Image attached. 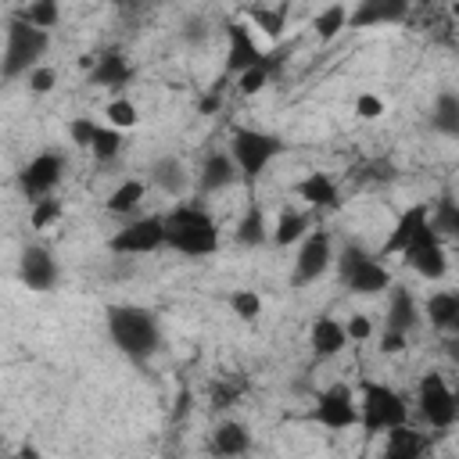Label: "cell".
I'll list each match as a JSON object with an SVG mask.
<instances>
[{
	"label": "cell",
	"mask_w": 459,
	"mask_h": 459,
	"mask_svg": "<svg viewBox=\"0 0 459 459\" xmlns=\"http://www.w3.org/2000/svg\"><path fill=\"white\" fill-rule=\"evenodd\" d=\"M237 176H240V172H237V161L230 158V151H212V154L204 158V165H201L197 186H201V194H219V190L233 186Z\"/></svg>",
	"instance_id": "cell-19"
},
{
	"label": "cell",
	"mask_w": 459,
	"mask_h": 459,
	"mask_svg": "<svg viewBox=\"0 0 459 459\" xmlns=\"http://www.w3.org/2000/svg\"><path fill=\"white\" fill-rule=\"evenodd\" d=\"M305 237H308V215L298 212V208H283V212L276 215V222H273V233H269V240L280 244V247L298 244V240H305Z\"/></svg>",
	"instance_id": "cell-28"
},
{
	"label": "cell",
	"mask_w": 459,
	"mask_h": 459,
	"mask_svg": "<svg viewBox=\"0 0 459 459\" xmlns=\"http://www.w3.org/2000/svg\"><path fill=\"white\" fill-rule=\"evenodd\" d=\"M18 459H39L36 445H22V448H18Z\"/></svg>",
	"instance_id": "cell-46"
},
{
	"label": "cell",
	"mask_w": 459,
	"mask_h": 459,
	"mask_svg": "<svg viewBox=\"0 0 459 459\" xmlns=\"http://www.w3.org/2000/svg\"><path fill=\"white\" fill-rule=\"evenodd\" d=\"M247 18H251L269 39H280L283 29H287V7H283V4H280V7H251Z\"/></svg>",
	"instance_id": "cell-32"
},
{
	"label": "cell",
	"mask_w": 459,
	"mask_h": 459,
	"mask_svg": "<svg viewBox=\"0 0 459 459\" xmlns=\"http://www.w3.org/2000/svg\"><path fill=\"white\" fill-rule=\"evenodd\" d=\"M226 39H230V50H226V72L244 75L247 68H258V65H262L265 50L255 43V36H251V29H247L244 22H230Z\"/></svg>",
	"instance_id": "cell-14"
},
{
	"label": "cell",
	"mask_w": 459,
	"mask_h": 459,
	"mask_svg": "<svg viewBox=\"0 0 459 459\" xmlns=\"http://www.w3.org/2000/svg\"><path fill=\"white\" fill-rule=\"evenodd\" d=\"M57 262L50 258V251L47 247H39V244H29L25 251H22V262H18V280L29 287V290H50L54 283H57Z\"/></svg>",
	"instance_id": "cell-15"
},
{
	"label": "cell",
	"mask_w": 459,
	"mask_h": 459,
	"mask_svg": "<svg viewBox=\"0 0 459 459\" xmlns=\"http://www.w3.org/2000/svg\"><path fill=\"white\" fill-rule=\"evenodd\" d=\"M230 308H233V316H237V319L255 323V319L262 316V298H258V290L240 287V290H233V294H230Z\"/></svg>",
	"instance_id": "cell-35"
},
{
	"label": "cell",
	"mask_w": 459,
	"mask_h": 459,
	"mask_svg": "<svg viewBox=\"0 0 459 459\" xmlns=\"http://www.w3.org/2000/svg\"><path fill=\"white\" fill-rule=\"evenodd\" d=\"M409 420V405L405 398L387 387V384H373L366 380L362 384V394H359V423L366 434H387L394 427H402Z\"/></svg>",
	"instance_id": "cell-6"
},
{
	"label": "cell",
	"mask_w": 459,
	"mask_h": 459,
	"mask_svg": "<svg viewBox=\"0 0 459 459\" xmlns=\"http://www.w3.org/2000/svg\"><path fill=\"white\" fill-rule=\"evenodd\" d=\"M394 172H398V169H394L387 158H377V161L362 165L359 179H369V183H391V179H394Z\"/></svg>",
	"instance_id": "cell-40"
},
{
	"label": "cell",
	"mask_w": 459,
	"mask_h": 459,
	"mask_svg": "<svg viewBox=\"0 0 459 459\" xmlns=\"http://www.w3.org/2000/svg\"><path fill=\"white\" fill-rule=\"evenodd\" d=\"M405 265L412 269V273H420L423 280H445V273H448V255H445V244H441V237L427 226L409 247H405Z\"/></svg>",
	"instance_id": "cell-13"
},
{
	"label": "cell",
	"mask_w": 459,
	"mask_h": 459,
	"mask_svg": "<svg viewBox=\"0 0 459 459\" xmlns=\"http://www.w3.org/2000/svg\"><path fill=\"white\" fill-rule=\"evenodd\" d=\"M140 201H143V183H140V179H122V183L108 194L104 208H108L111 215H133V212L140 208Z\"/></svg>",
	"instance_id": "cell-29"
},
{
	"label": "cell",
	"mask_w": 459,
	"mask_h": 459,
	"mask_svg": "<svg viewBox=\"0 0 459 459\" xmlns=\"http://www.w3.org/2000/svg\"><path fill=\"white\" fill-rule=\"evenodd\" d=\"M29 25H36V29H43V32H50L57 22H61V7H57V0H32L29 7H22L18 11Z\"/></svg>",
	"instance_id": "cell-31"
},
{
	"label": "cell",
	"mask_w": 459,
	"mask_h": 459,
	"mask_svg": "<svg viewBox=\"0 0 459 459\" xmlns=\"http://www.w3.org/2000/svg\"><path fill=\"white\" fill-rule=\"evenodd\" d=\"M133 79V65L122 50H104L93 57V68H90V86H100V90H122L126 82Z\"/></svg>",
	"instance_id": "cell-18"
},
{
	"label": "cell",
	"mask_w": 459,
	"mask_h": 459,
	"mask_svg": "<svg viewBox=\"0 0 459 459\" xmlns=\"http://www.w3.org/2000/svg\"><path fill=\"white\" fill-rule=\"evenodd\" d=\"M355 115H359L362 122H377V118L384 115V100H380L377 93H359V97H355Z\"/></svg>",
	"instance_id": "cell-39"
},
{
	"label": "cell",
	"mask_w": 459,
	"mask_h": 459,
	"mask_svg": "<svg viewBox=\"0 0 459 459\" xmlns=\"http://www.w3.org/2000/svg\"><path fill=\"white\" fill-rule=\"evenodd\" d=\"M423 316L434 330H455L459 326V290H434L423 301Z\"/></svg>",
	"instance_id": "cell-25"
},
{
	"label": "cell",
	"mask_w": 459,
	"mask_h": 459,
	"mask_svg": "<svg viewBox=\"0 0 459 459\" xmlns=\"http://www.w3.org/2000/svg\"><path fill=\"white\" fill-rule=\"evenodd\" d=\"M61 201L57 197H43V201H36L32 204V212H29V222H32V230H47L50 222H57L61 219Z\"/></svg>",
	"instance_id": "cell-36"
},
{
	"label": "cell",
	"mask_w": 459,
	"mask_h": 459,
	"mask_svg": "<svg viewBox=\"0 0 459 459\" xmlns=\"http://www.w3.org/2000/svg\"><path fill=\"white\" fill-rule=\"evenodd\" d=\"M312 420L326 430H348L359 423V398L348 384H330L316 394V405H312Z\"/></svg>",
	"instance_id": "cell-8"
},
{
	"label": "cell",
	"mask_w": 459,
	"mask_h": 459,
	"mask_svg": "<svg viewBox=\"0 0 459 459\" xmlns=\"http://www.w3.org/2000/svg\"><path fill=\"white\" fill-rule=\"evenodd\" d=\"M108 337L111 344L133 359V362H147L158 348H161V326L158 316L143 305H108Z\"/></svg>",
	"instance_id": "cell-1"
},
{
	"label": "cell",
	"mask_w": 459,
	"mask_h": 459,
	"mask_svg": "<svg viewBox=\"0 0 459 459\" xmlns=\"http://www.w3.org/2000/svg\"><path fill=\"white\" fill-rule=\"evenodd\" d=\"M405 337H409V333L384 330V333H380V351H384V355H398V351H405Z\"/></svg>",
	"instance_id": "cell-43"
},
{
	"label": "cell",
	"mask_w": 459,
	"mask_h": 459,
	"mask_svg": "<svg viewBox=\"0 0 459 459\" xmlns=\"http://www.w3.org/2000/svg\"><path fill=\"white\" fill-rule=\"evenodd\" d=\"M430 208H434V201H420V204H409L398 219H394V226L387 230V237H384V244H380V251H377V258H391V255H405V247L430 226Z\"/></svg>",
	"instance_id": "cell-12"
},
{
	"label": "cell",
	"mask_w": 459,
	"mask_h": 459,
	"mask_svg": "<svg viewBox=\"0 0 459 459\" xmlns=\"http://www.w3.org/2000/svg\"><path fill=\"white\" fill-rule=\"evenodd\" d=\"M287 151V143L276 136V133H265V129H247V126H237L233 136H230V158L237 161V172L247 186L258 183V176Z\"/></svg>",
	"instance_id": "cell-4"
},
{
	"label": "cell",
	"mask_w": 459,
	"mask_h": 459,
	"mask_svg": "<svg viewBox=\"0 0 459 459\" xmlns=\"http://www.w3.org/2000/svg\"><path fill=\"white\" fill-rule=\"evenodd\" d=\"M108 247L115 255H151V251L165 247V215H143V219L126 222L108 240Z\"/></svg>",
	"instance_id": "cell-9"
},
{
	"label": "cell",
	"mask_w": 459,
	"mask_h": 459,
	"mask_svg": "<svg viewBox=\"0 0 459 459\" xmlns=\"http://www.w3.org/2000/svg\"><path fill=\"white\" fill-rule=\"evenodd\" d=\"M165 247H172L186 258L215 255L219 226L201 204H172V212H165Z\"/></svg>",
	"instance_id": "cell-2"
},
{
	"label": "cell",
	"mask_w": 459,
	"mask_h": 459,
	"mask_svg": "<svg viewBox=\"0 0 459 459\" xmlns=\"http://www.w3.org/2000/svg\"><path fill=\"white\" fill-rule=\"evenodd\" d=\"M348 14H351V11H348L344 4H330V7H323V11L316 14V22H312V25H316V36H319L323 43H330L337 32L348 29Z\"/></svg>",
	"instance_id": "cell-30"
},
{
	"label": "cell",
	"mask_w": 459,
	"mask_h": 459,
	"mask_svg": "<svg viewBox=\"0 0 459 459\" xmlns=\"http://www.w3.org/2000/svg\"><path fill=\"white\" fill-rule=\"evenodd\" d=\"M452 333H455V341H459V326H455V330H452Z\"/></svg>",
	"instance_id": "cell-50"
},
{
	"label": "cell",
	"mask_w": 459,
	"mask_h": 459,
	"mask_svg": "<svg viewBox=\"0 0 459 459\" xmlns=\"http://www.w3.org/2000/svg\"><path fill=\"white\" fill-rule=\"evenodd\" d=\"M452 391H455V405H459V384H455V387H452Z\"/></svg>",
	"instance_id": "cell-49"
},
{
	"label": "cell",
	"mask_w": 459,
	"mask_h": 459,
	"mask_svg": "<svg viewBox=\"0 0 459 459\" xmlns=\"http://www.w3.org/2000/svg\"><path fill=\"white\" fill-rule=\"evenodd\" d=\"M333 262V244H330V233L326 230H312L301 247H298V258H294V287H305V283H316Z\"/></svg>",
	"instance_id": "cell-11"
},
{
	"label": "cell",
	"mask_w": 459,
	"mask_h": 459,
	"mask_svg": "<svg viewBox=\"0 0 459 459\" xmlns=\"http://www.w3.org/2000/svg\"><path fill=\"white\" fill-rule=\"evenodd\" d=\"M104 115H108V126L111 129H118V133H126V129H133L136 126V104L129 100V97H111L108 104H104Z\"/></svg>",
	"instance_id": "cell-33"
},
{
	"label": "cell",
	"mask_w": 459,
	"mask_h": 459,
	"mask_svg": "<svg viewBox=\"0 0 459 459\" xmlns=\"http://www.w3.org/2000/svg\"><path fill=\"white\" fill-rule=\"evenodd\" d=\"M179 36H183L186 43H194V47H197V43H204V36H208V25H204L201 18H190V22L183 25V32H179Z\"/></svg>",
	"instance_id": "cell-44"
},
{
	"label": "cell",
	"mask_w": 459,
	"mask_h": 459,
	"mask_svg": "<svg viewBox=\"0 0 459 459\" xmlns=\"http://www.w3.org/2000/svg\"><path fill=\"white\" fill-rule=\"evenodd\" d=\"M122 147H126V136H122L118 129H111V126H100V133H97L90 154H93L97 161H115V158L122 154Z\"/></svg>",
	"instance_id": "cell-34"
},
{
	"label": "cell",
	"mask_w": 459,
	"mask_h": 459,
	"mask_svg": "<svg viewBox=\"0 0 459 459\" xmlns=\"http://www.w3.org/2000/svg\"><path fill=\"white\" fill-rule=\"evenodd\" d=\"M409 4L405 0H362L348 14V29H373V25H398L405 22Z\"/></svg>",
	"instance_id": "cell-16"
},
{
	"label": "cell",
	"mask_w": 459,
	"mask_h": 459,
	"mask_svg": "<svg viewBox=\"0 0 459 459\" xmlns=\"http://www.w3.org/2000/svg\"><path fill=\"white\" fill-rule=\"evenodd\" d=\"M427 434H420V430H412V427H394V430H387V441H384V459H423V452H427Z\"/></svg>",
	"instance_id": "cell-23"
},
{
	"label": "cell",
	"mask_w": 459,
	"mask_h": 459,
	"mask_svg": "<svg viewBox=\"0 0 459 459\" xmlns=\"http://www.w3.org/2000/svg\"><path fill=\"white\" fill-rule=\"evenodd\" d=\"M61 176H65V154L43 151V154H36V158L18 172V190L36 204V201L50 197V190L61 183Z\"/></svg>",
	"instance_id": "cell-10"
},
{
	"label": "cell",
	"mask_w": 459,
	"mask_h": 459,
	"mask_svg": "<svg viewBox=\"0 0 459 459\" xmlns=\"http://www.w3.org/2000/svg\"><path fill=\"white\" fill-rule=\"evenodd\" d=\"M219 108H222V97H219V90H208V93L197 100V111H201V115H215Z\"/></svg>",
	"instance_id": "cell-45"
},
{
	"label": "cell",
	"mask_w": 459,
	"mask_h": 459,
	"mask_svg": "<svg viewBox=\"0 0 459 459\" xmlns=\"http://www.w3.org/2000/svg\"><path fill=\"white\" fill-rule=\"evenodd\" d=\"M416 323H420V308H416V298H412L405 287H394V290H391V301H387L384 330H398V333H409Z\"/></svg>",
	"instance_id": "cell-24"
},
{
	"label": "cell",
	"mask_w": 459,
	"mask_h": 459,
	"mask_svg": "<svg viewBox=\"0 0 459 459\" xmlns=\"http://www.w3.org/2000/svg\"><path fill=\"white\" fill-rule=\"evenodd\" d=\"M269 222H265V212H262V204L251 197L247 201V208H244V215H240V222H237V240L244 244V247H258V244H265L269 240Z\"/></svg>",
	"instance_id": "cell-27"
},
{
	"label": "cell",
	"mask_w": 459,
	"mask_h": 459,
	"mask_svg": "<svg viewBox=\"0 0 459 459\" xmlns=\"http://www.w3.org/2000/svg\"><path fill=\"white\" fill-rule=\"evenodd\" d=\"M448 237L459 240V204H455V215H452V222H448Z\"/></svg>",
	"instance_id": "cell-47"
},
{
	"label": "cell",
	"mask_w": 459,
	"mask_h": 459,
	"mask_svg": "<svg viewBox=\"0 0 459 459\" xmlns=\"http://www.w3.org/2000/svg\"><path fill=\"white\" fill-rule=\"evenodd\" d=\"M430 129L441 133V136H448V140H459V93L455 90H441L434 97Z\"/></svg>",
	"instance_id": "cell-26"
},
{
	"label": "cell",
	"mask_w": 459,
	"mask_h": 459,
	"mask_svg": "<svg viewBox=\"0 0 459 459\" xmlns=\"http://www.w3.org/2000/svg\"><path fill=\"white\" fill-rule=\"evenodd\" d=\"M97 133H100V126H97L90 115H79V118L68 122V140H72L75 147H93Z\"/></svg>",
	"instance_id": "cell-37"
},
{
	"label": "cell",
	"mask_w": 459,
	"mask_h": 459,
	"mask_svg": "<svg viewBox=\"0 0 459 459\" xmlns=\"http://www.w3.org/2000/svg\"><path fill=\"white\" fill-rule=\"evenodd\" d=\"M294 194H298L308 208H316V212H333V208H341L337 179H333L330 172H308L305 179L294 183Z\"/></svg>",
	"instance_id": "cell-17"
},
{
	"label": "cell",
	"mask_w": 459,
	"mask_h": 459,
	"mask_svg": "<svg viewBox=\"0 0 459 459\" xmlns=\"http://www.w3.org/2000/svg\"><path fill=\"white\" fill-rule=\"evenodd\" d=\"M237 398H240V384H219V387L212 391V405H215V409H230Z\"/></svg>",
	"instance_id": "cell-42"
},
{
	"label": "cell",
	"mask_w": 459,
	"mask_h": 459,
	"mask_svg": "<svg viewBox=\"0 0 459 459\" xmlns=\"http://www.w3.org/2000/svg\"><path fill=\"white\" fill-rule=\"evenodd\" d=\"M147 176H151V183H154L161 194H169V197H179V194L186 190V183H190L186 165H183L176 154H161V158H154L151 169H147Z\"/></svg>",
	"instance_id": "cell-20"
},
{
	"label": "cell",
	"mask_w": 459,
	"mask_h": 459,
	"mask_svg": "<svg viewBox=\"0 0 459 459\" xmlns=\"http://www.w3.org/2000/svg\"><path fill=\"white\" fill-rule=\"evenodd\" d=\"M308 344L316 351V359H333L337 351H344L348 344V333H344V323H337L333 316H319L308 330Z\"/></svg>",
	"instance_id": "cell-21"
},
{
	"label": "cell",
	"mask_w": 459,
	"mask_h": 459,
	"mask_svg": "<svg viewBox=\"0 0 459 459\" xmlns=\"http://www.w3.org/2000/svg\"><path fill=\"white\" fill-rule=\"evenodd\" d=\"M416 402H420V416L437 430H445V427H452L459 420L455 391L448 387V380L441 373H423V380L416 387Z\"/></svg>",
	"instance_id": "cell-7"
},
{
	"label": "cell",
	"mask_w": 459,
	"mask_h": 459,
	"mask_svg": "<svg viewBox=\"0 0 459 459\" xmlns=\"http://www.w3.org/2000/svg\"><path fill=\"white\" fill-rule=\"evenodd\" d=\"M25 79H29V90H32V93H50V90L57 86V68L39 65V68H32Z\"/></svg>",
	"instance_id": "cell-38"
},
{
	"label": "cell",
	"mask_w": 459,
	"mask_h": 459,
	"mask_svg": "<svg viewBox=\"0 0 459 459\" xmlns=\"http://www.w3.org/2000/svg\"><path fill=\"white\" fill-rule=\"evenodd\" d=\"M448 14H452V22H455V25H459V0H455V4H452V7H448Z\"/></svg>",
	"instance_id": "cell-48"
},
{
	"label": "cell",
	"mask_w": 459,
	"mask_h": 459,
	"mask_svg": "<svg viewBox=\"0 0 459 459\" xmlns=\"http://www.w3.org/2000/svg\"><path fill=\"white\" fill-rule=\"evenodd\" d=\"M344 333H348V341H369L373 337V319L366 312H355V316H348Z\"/></svg>",
	"instance_id": "cell-41"
},
{
	"label": "cell",
	"mask_w": 459,
	"mask_h": 459,
	"mask_svg": "<svg viewBox=\"0 0 459 459\" xmlns=\"http://www.w3.org/2000/svg\"><path fill=\"white\" fill-rule=\"evenodd\" d=\"M337 276L341 283L348 287V294H362V298H373V294H384L391 287V273L387 265L362 251L359 244H344L341 255H337Z\"/></svg>",
	"instance_id": "cell-5"
},
{
	"label": "cell",
	"mask_w": 459,
	"mask_h": 459,
	"mask_svg": "<svg viewBox=\"0 0 459 459\" xmlns=\"http://www.w3.org/2000/svg\"><path fill=\"white\" fill-rule=\"evenodd\" d=\"M50 47V32L29 25L22 14L7 18V29H4V57H0V72L4 79H18V75H29L32 68H39V57L47 54Z\"/></svg>",
	"instance_id": "cell-3"
},
{
	"label": "cell",
	"mask_w": 459,
	"mask_h": 459,
	"mask_svg": "<svg viewBox=\"0 0 459 459\" xmlns=\"http://www.w3.org/2000/svg\"><path fill=\"white\" fill-rule=\"evenodd\" d=\"M212 452L222 459H240L251 452V430L240 420H222L212 434Z\"/></svg>",
	"instance_id": "cell-22"
}]
</instances>
